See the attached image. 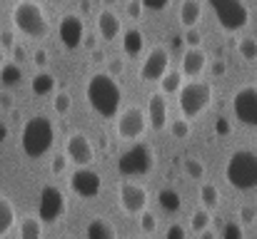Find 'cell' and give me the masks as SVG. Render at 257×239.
Segmentation results:
<instances>
[{"instance_id": "cell-31", "label": "cell", "mask_w": 257, "mask_h": 239, "mask_svg": "<svg viewBox=\"0 0 257 239\" xmlns=\"http://www.w3.org/2000/svg\"><path fill=\"white\" fill-rule=\"evenodd\" d=\"M70 107H73V97H70L65 90L55 92V97H53V110H55V115H68Z\"/></svg>"}, {"instance_id": "cell-9", "label": "cell", "mask_w": 257, "mask_h": 239, "mask_svg": "<svg viewBox=\"0 0 257 239\" xmlns=\"http://www.w3.org/2000/svg\"><path fill=\"white\" fill-rule=\"evenodd\" d=\"M168 70H170V53H168L165 45H155V48H150L145 53L138 78H140V82L150 85V82H158Z\"/></svg>"}, {"instance_id": "cell-11", "label": "cell", "mask_w": 257, "mask_h": 239, "mask_svg": "<svg viewBox=\"0 0 257 239\" xmlns=\"http://www.w3.org/2000/svg\"><path fill=\"white\" fill-rule=\"evenodd\" d=\"M232 112L245 127L257 130V85H242L232 97Z\"/></svg>"}, {"instance_id": "cell-20", "label": "cell", "mask_w": 257, "mask_h": 239, "mask_svg": "<svg viewBox=\"0 0 257 239\" xmlns=\"http://www.w3.org/2000/svg\"><path fill=\"white\" fill-rule=\"evenodd\" d=\"M200 20H202V3L200 0H182V5H180L182 28H195Z\"/></svg>"}, {"instance_id": "cell-54", "label": "cell", "mask_w": 257, "mask_h": 239, "mask_svg": "<svg viewBox=\"0 0 257 239\" xmlns=\"http://www.w3.org/2000/svg\"><path fill=\"white\" fill-rule=\"evenodd\" d=\"M130 239H135V237H130Z\"/></svg>"}, {"instance_id": "cell-22", "label": "cell", "mask_w": 257, "mask_h": 239, "mask_svg": "<svg viewBox=\"0 0 257 239\" xmlns=\"http://www.w3.org/2000/svg\"><path fill=\"white\" fill-rule=\"evenodd\" d=\"M30 90H33V95H38V97H48V95H53L55 92V75H50V73H38L33 82H30Z\"/></svg>"}, {"instance_id": "cell-33", "label": "cell", "mask_w": 257, "mask_h": 239, "mask_svg": "<svg viewBox=\"0 0 257 239\" xmlns=\"http://www.w3.org/2000/svg\"><path fill=\"white\" fill-rule=\"evenodd\" d=\"M237 53L242 55V60H257V40L255 38H242L237 43Z\"/></svg>"}, {"instance_id": "cell-25", "label": "cell", "mask_w": 257, "mask_h": 239, "mask_svg": "<svg viewBox=\"0 0 257 239\" xmlns=\"http://www.w3.org/2000/svg\"><path fill=\"white\" fill-rule=\"evenodd\" d=\"M20 80H23V70H20L18 63H5L0 68V82H3V87H18Z\"/></svg>"}, {"instance_id": "cell-50", "label": "cell", "mask_w": 257, "mask_h": 239, "mask_svg": "<svg viewBox=\"0 0 257 239\" xmlns=\"http://www.w3.org/2000/svg\"><path fill=\"white\" fill-rule=\"evenodd\" d=\"M8 137V127L5 125H0V145H3V140Z\"/></svg>"}, {"instance_id": "cell-52", "label": "cell", "mask_w": 257, "mask_h": 239, "mask_svg": "<svg viewBox=\"0 0 257 239\" xmlns=\"http://www.w3.org/2000/svg\"><path fill=\"white\" fill-rule=\"evenodd\" d=\"M5 65V53H3V48H0V68Z\"/></svg>"}, {"instance_id": "cell-3", "label": "cell", "mask_w": 257, "mask_h": 239, "mask_svg": "<svg viewBox=\"0 0 257 239\" xmlns=\"http://www.w3.org/2000/svg\"><path fill=\"white\" fill-rule=\"evenodd\" d=\"M10 20H13V28L30 40H43L50 33V20L38 0H18L13 5Z\"/></svg>"}, {"instance_id": "cell-29", "label": "cell", "mask_w": 257, "mask_h": 239, "mask_svg": "<svg viewBox=\"0 0 257 239\" xmlns=\"http://www.w3.org/2000/svg\"><path fill=\"white\" fill-rule=\"evenodd\" d=\"M190 227H192V232L195 234H202V232H207L210 229V209H197V212H192V217H190Z\"/></svg>"}, {"instance_id": "cell-46", "label": "cell", "mask_w": 257, "mask_h": 239, "mask_svg": "<svg viewBox=\"0 0 257 239\" xmlns=\"http://www.w3.org/2000/svg\"><path fill=\"white\" fill-rule=\"evenodd\" d=\"M0 43H3L5 48H13V45H15V38H13V33H10V30L0 33Z\"/></svg>"}, {"instance_id": "cell-34", "label": "cell", "mask_w": 257, "mask_h": 239, "mask_svg": "<svg viewBox=\"0 0 257 239\" xmlns=\"http://www.w3.org/2000/svg\"><path fill=\"white\" fill-rule=\"evenodd\" d=\"M138 217H140V229H143L145 234H155V229H158V219H155V214L145 209V212H140Z\"/></svg>"}, {"instance_id": "cell-15", "label": "cell", "mask_w": 257, "mask_h": 239, "mask_svg": "<svg viewBox=\"0 0 257 239\" xmlns=\"http://www.w3.org/2000/svg\"><path fill=\"white\" fill-rule=\"evenodd\" d=\"M65 157L75 167H90L95 162V150H92V142L87 140V135L73 132L65 140Z\"/></svg>"}, {"instance_id": "cell-16", "label": "cell", "mask_w": 257, "mask_h": 239, "mask_svg": "<svg viewBox=\"0 0 257 239\" xmlns=\"http://www.w3.org/2000/svg\"><path fill=\"white\" fill-rule=\"evenodd\" d=\"M145 115H148V127L160 132L168 127L170 122V107H168V95L163 92H153L148 97V107H145Z\"/></svg>"}, {"instance_id": "cell-14", "label": "cell", "mask_w": 257, "mask_h": 239, "mask_svg": "<svg viewBox=\"0 0 257 239\" xmlns=\"http://www.w3.org/2000/svg\"><path fill=\"white\" fill-rule=\"evenodd\" d=\"M120 207L125 214L138 217L148 209V189L138 182H122L120 184Z\"/></svg>"}, {"instance_id": "cell-26", "label": "cell", "mask_w": 257, "mask_h": 239, "mask_svg": "<svg viewBox=\"0 0 257 239\" xmlns=\"http://www.w3.org/2000/svg\"><path fill=\"white\" fill-rule=\"evenodd\" d=\"M43 237V222L38 217H25L20 222V239H40Z\"/></svg>"}, {"instance_id": "cell-32", "label": "cell", "mask_w": 257, "mask_h": 239, "mask_svg": "<svg viewBox=\"0 0 257 239\" xmlns=\"http://www.w3.org/2000/svg\"><path fill=\"white\" fill-rule=\"evenodd\" d=\"M190 132H192L190 120L177 117V120H172V122H170V135L175 137V140H187V137H190Z\"/></svg>"}, {"instance_id": "cell-38", "label": "cell", "mask_w": 257, "mask_h": 239, "mask_svg": "<svg viewBox=\"0 0 257 239\" xmlns=\"http://www.w3.org/2000/svg\"><path fill=\"white\" fill-rule=\"evenodd\" d=\"M143 0H127V18L130 20H140L143 18Z\"/></svg>"}, {"instance_id": "cell-4", "label": "cell", "mask_w": 257, "mask_h": 239, "mask_svg": "<svg viewBox=\"0 0 257 239\" xmlns=\"http://www.w3.org/2000/svg\"><path fill=\"white\" fill-rule=\"evenodd\" d=\"M225 179L240 192L257 189V155L252 150H235L225 164Z\"/></svg>"}, {"instance_id": "cell-8", "label": "cell", "mask_w": 257, "mask_h": 239, "mask_svg": "<svg viewBox=\"0 0 257 239\" xmlns=\"http://www.w3.org/2000/svg\"><path fill=\"white\" fill-rule=\"evenodd\" d=\"M148 130V115L143 107L130 105L122 112H117V137L125 142H135L145 135Z\"/></svg>"}, {"instance_id": "cell-27", "label": "cell", "mask_w": 257, "mask_h": 239, "mask_svg": "<svg viewBox=\"0 0 257 239\" xmlns=\"http://www.w3.org/2000/svg\"><path fill=\"white\" fill-rule=\"evenodd\" d=\"M158 204L165 209V212H177L182 207V199L175 189H160L158 192Z\"/></svg>"}, {"instance_id": "cell-5", "label": "cell", "mask_w": 257, "mask_h": 239, "mask_svg": "<svg viewBox=\"0 0 257 239\" xmlns=\"http://www.w3.org/2000/svg\"><path fill=\"white\" fill-rule=\"evenodd\" d=\"M212 102V85L205 80H190L182 82L180 92H177V105H180V115L185 120H197Z\"/></svg>"}, {"instance_id": "cell-53", "label": "cell", "mask_w": 257, "mask_h": 239, "mask_svg": "<svg viewBox=\"0 0 257 239\" xmlns=\"http://www.w3.org/2000/svg\"><path fill=\"white\" fill-rule=\"evenodd\" d=\"M48 3H60V0H48Z\"/></svg>"}, {"instance_id": "cell-45", "label": "cell", "mask_w": 257, "mask_h": 239, "mask_svg": "<svg viewBox=\"0 0 257 239\" xmlns=\"http://www.w3.org/2000/svg\"><path fill=\"white\" fill-rule=\"evenodd\" d=\"M225 70H227L225 60H215V63H212V78H220V75H225Z\"/></svg>"}, {"instance_id": "cell-51", "label": "cell", "mask_w": 257, "mask_h": 239, "mask_svg": "<svg viewBox=\"0 0 257 239\" xmlns=\"http://www.w3.org/2000/svg\"><path fill=\"white\" fill-rule=\"evenodd\" d=\"M102 3H105V8H112V5H115L117 0H102Z\"/></svg>"}, {"instance_id": "cell-18", "label": "cell", "mask_w": 257, "mask_h": 239, "mask_svg": "<svg viewBox=\"0 0 257 239\" xmlns=\"http://www.w3.org/2000/svg\"><path fill=\"white\" fill-rule=\"evenodd\" d=\"M97 35L102 40H117L122 35V18L112 8H102L97 13Z\"/></svg>"}, {"instance_id": "cell-21", "label": "cell", "mask_w": 257, "mask_h": 239, "mask_svg": "<svg viewBox=\"0 0 257 239\" xmlns=\"http://www.w3.org/2000/svg\"><path fill=\"white\" fill-rule=\"evenodd\" d=\"M85 239H117V237H115V229H112L110 222H105L102 217H95V219L87 222Z\"/></svg>"}, {"instance_id": "cell-24", "label": "cell", "mask_w": 257, "mask_h": 239, "mask_svg": "<svg viewBox=\"0 0 257 239\" xmlns=\"http://www.w3.org/2000/svg\"><path fill=\"white\" fill-rule=\"evenodd\" d=\"M182 73L180 70H168L163 78L158 80V85H160V92L163 95H177L180 92V87H182Z\"/></svg>"}, {"instance_id": "cell-41", "label": "cell", "mask_w": 257, "mask_h": 239, "mask_svg": "<svg viewBox=\"0 0 257 239\" xmlns=\"http://www.w3.org/2000/svg\"><path fill=\"white\" fill-rule=\"evenodd\" d=\"M255 219H257L255 207H242V209H240V222H242V224H252Z\"/></svg>"}, {"instance_id": "cell-23", "label": "cell", "mask_w": 257, "mask_h": 239, "mask_svg": "<svg viewBox=\"0 0 257 239\" xmlns=\"http://www.w3.org/2000/svg\"><path fill=\"white\" fill-rule=\"evenodd\" d=\"M15 227V207L10 204L8 197L0 194V237H5Z\"/></svg>"}, {"instance_id": "cell-43", "label": "cell", "mask_w": 257, "mask_h": 239, "mask_svg": "<svg viewBox=\"0 0 257 239\" xmlns=\"http://www.w3.org/2000/svg\"><path fill=\"white\" fill-rule=\"evenodd\" d=\"M10 53H13V63H18V65L28 60V53H25V48H23V45H18V43L10 48Z\"/></svg>"}, {"instance_id": "cell-30", "label": "cell", "mask_w": 257, "mask_h": 239, "mask_svg": "<svg viewBox=\"0 0 257 239\" xmlns=\"http://www.w3.org/2000/svg\"><path fill=\"white\" fill-rule=\"evenodd\" d=\"M182 169H185V174L190 179H202L205 177V164H202V159H197V157L185 159L182 162Z\"/></svg>"}, {"instance_id": "cell-6", "label": "cell", "mask_w": 257, "mask_h": 239, "mask_svg": "<svg viewBox=\"0 0 257 239\" xmlns=\"http://www.w3.org/2000/svg\"><path fill=\"white\" fill-rule=\"evenodd\" d=\"M155 167V152L145 142H133L117 159V172L122 177H145Z\"/></svg>"}, {"instance_id": "cell-47", "label": "cell", "mask_w": 257, "mask_h": 239, "mask_svg": "<svg viewBox=\"0 0 257 239\" xmlns=\"http://www.w3.org/2000/svg\"><path fill=\"white\" fill-rule=\"evenodd\" d=\"M0 107H3V110H10V107H13V97H10L8 92H0Z\"/></svg>"}, {"instance_id": "cell-19", "label": "cell", "mask_w": 257, "mask_h": 239, "mask_svg": "<svg viewBox=\"0 0 257 239\" xmlns=\"http://www.w3.org/2000/svg\"><path fill=\"white\" fill-rule=\"evenodd\" d=\"M145 48V35L138 30V28H130L122 33V53L127 58H138Z\"/></svg>"}, {"instance_id": "cell-28", "label": "cell", "mask_w": 257, "mask_h": 239, "mask_svg": "<svg viewBox=\"0 0 257 239\" xmlns=\"http://www.w3.org/2000/svg\"><path fill=\"white\" fill-rule=\"evenodd\" d=\"M200 199H202V207L205 209H217V204H220V189L215 184L205 182L200 187Z\"/></svg>"}, {"instance_id": "cell-17", "label": "cell", "mask_w": 257, "mask_h": 239, "mask_svg": "<svg viewBox=\"0 0 257 239\" xmlns=\"http://www.w3.org/2000/svg\"><path fill=\"white\" fill-rule=\"evenodd\" d=\"M207 68V55L202 48H187L180 60V73L187 80H197Z\"/></svg>"}, {"instance_id": "cell-7", "label": "cell", "mask_w": 257, "mask_h": 239, "mask_svg": "<svg viewBox=\"0 0 257 239\" xmlns=\"http://www.w3.org/2000/svg\"><path fill=\"white\" fill-rule=\"evenodd\" d=\"M207 5L212 8V13L225 33H237V30L247 28V23H250V10L242 0H207Z\"/></svg>"}, {"instance_id": "cell-13", "label": "cell", "mask_w": 257, "mask_h": 239, "mask_svg": "<svg viewBox=\"0 0 257 239\" xmlns=\"http://www.w3.org/2000/svg\"><path fill=\"white\" fill-rule=\"evenodd\" d=\"M58 38L63 43L65 50H75L83 45V38H85V23L78 13H68L60 18L58 23Z\"/></svg>"}, {"instance_id": "cell-12", "label": "cell", "mask_w": 257, "mask_h": 239, "mask_svg": "<svg viewBox=\"0 0 257 239\" xmlns=\"http://www.w3.org/2000/svg\"><path fill=\"white\" fill-rule=\"evenodd\" d=\"M70 189L80 197V199H95L102 189V177L90 169V167H78L70 174Z\"/></svg>"}, {"instance_id": "cell-36", "label": "cell", "mask_w": 257, "mask_h": 239, "mask_svg": "<svg viewBox=\"0 0 257 239\" xmlns=\"http://www.w3.org/2000/svg\"><path fill=\"white\" fill-rule=\"evenodd\" d=\"M200 43H202L200 30L197 28H185V45L187 48H200Z\"/></svg>"}, {"instance_id": "cell-35", "label": "cell", "mask_w": 257, "mask_h": 239, "mask_svg": "<svg viewBox=\"0 0 257 239\" xmlns=\"http://www.w3.org/2000/svg\"><path fill=\"white\" fill-rule=\"evenodd\" d=\"M222 239H245L242 224H237V222H227V224L222 227Z\"/></svg>"}, {"instance_id": "cell-2", "label": "cell", "mask_w": 257, "mask_h": 239, "mask_svg": "<svg viewBox=\"0 0 257 239\" xmlns=\"http://www.w3.org/2000/svg\"><path fill=\"white\" fill-rule=\"evenodd\" d=\"M55 145V125L45 115H33L20 130V150L30 159L45 157Z\"/></svg>"}, {"instance_id": "cell-44", "label": "cell", "mask_w": 257, "mask_h": 239, "mask_svg": "<svg viewBox=\"0 0 257 239\" xmlns=\"http://www.w3.org/2000/svg\"><path fill=\"white\" fill-rule=\"evenodd\" d=\"M33 63H35L38 68H45V65H48V53H45L43 48H38L35 55H33Z\"/></svg>"}, {"instance_id": "cell-42", "label": "cell", "mask_w": 257, "mask_h": 239, "mask_svg": "<svg viewBox=\"0 0 257 239\" xmlns=\"http://www.w3.org/2000/svg\"><path fill=\"white\" fill-rule=\"evenodd\" d=\"M165 239H187L185 227H180V224H170V227H168V232H165Z\"/></svg>"}, {"instance_id": "cell-40", "label": "cell", "mask_w": 257, "mask_h": 239, "mask_svg": "<svg viewBox=\"0 0 257 239\" xmlns=\"http://www.w3.org/2000/svg\"><path fill=\"white\" fill-rule=\"evenodd\" d=\"M170 5V0H143V8L145 10H153V13H160Z\"/></svg>"}, {"instance_id": "cell-39", "label": "cell", "mask_w": 257, "mask_h": 239, "mask_svg": "<svg viewBox=\"0 0 257 239\" xmlns=\"http://www.w3.org/2000/svg\"><path fill=\"white\" fill-rule=\"evenodd\" d=\"M65 167H68V157L65 155H55V159L50 162V172L58 177V174H63L65 172Z\"/></svg>"}, {"instance_id": "cell-37", "label": "cell", "mask_w": 257, "mask_h": 239, "mask_svg": "<svg viewBox=\"0 0 257 239\" xmlns=\"http://www.w3.org/2000/svg\"><path fill=\"white\" fill-rule=\"evenodd\" d=\"M107 73H110L112 78H120V75L125 73V60H122V58H110V60H107Z\"/></svg>"}, {"instance_id": "cell-48", "label": "cell", "mask_w": 257, "mask_h": 239, "mask_svg": "<svg viewBox=\"0 0 257 239\" xmlns=\"http://www.w3.org/2000/svg\"><path fill=\"white\" fill-rule=\"evenodd\" d=\"M92 63H105V53L100 48H92Z\"/></svg>"}, {"instance_id": "cell-1", "label": "cell", "mask_w": 257, "mask_h": 239, "mask_svg": "<svg viewBox=\"0 0 257 239\" xmlns=\"http://www.w3.org/2000/svg\"><path fill=\"white\" fill-rule=\"evenodd\" d=\"M85 100L95 115L110 120L122 107V87L110 73H95L85 85Z\"/></svg>"}, {"instance_id": "cell-10", "label": "cell", "mask_w": 257, "mask_h": 239, "mask_svg": "<svg viewBox=\"0 0 257 239\" xmlns=\"http://www.w3.org/2000/svg\"><path fill=\"white\" fill-rule=\"evenodd\" d=\"M65 194L55 184H45L40 189V202H38V219L43 224H55L65 214Z\"/></svg>"}, {"instance_id": "cell-49", "label": "cell", "mask_w": 257, "mask_h": 239, "mask_svg": "<svg viewBox=\"0 0 257 239\" xmlns=\"http://www.w3.org/2000/svg\"><path fill=\"white\" fill-rule=\"evenodd\" d=\"M83 45L92 50V48H95V35H87V33H85V38H83Z\"/></svg>"}]
</instances>
